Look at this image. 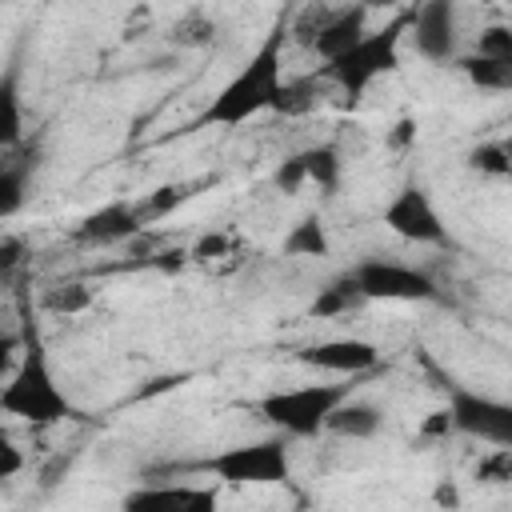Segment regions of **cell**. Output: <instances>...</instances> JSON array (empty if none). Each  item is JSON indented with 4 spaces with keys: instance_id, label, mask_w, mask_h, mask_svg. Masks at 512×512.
Wrapping results in <instances>:
<instances>
[{
    "instance_id": "obj_1",
    "label": "cell",
    "mask_w": 512,
    "mask_h": 512,
    "mask_svg": "<svg viewBox=\"0 0 512 512\" xmlns=\"http://www.w3.org/2000/svg\"><path fill=\"white\" fill-rule=\"evenodd\" d=\"M292 36V24H272V32L256 44V52L232 72L228 84L216 88V96L204 104V112L192 120V128H240L256 112H268L280 104L284 92V44Z\"/></svg>"
},
{
    "instance_id": "obj_2",
    "label": "cell",
    "mask_w": 512,
    "mask_h": 512,
    "mask_svg": "<svg viewBox=\"0 0 512 512\" xmlns=\"http://www.w3.org/2000/svg\"><path fill=\"white\" fill-rule=\"evenodd\" d=\"M0 408L8 416L28 420V424H56V420L72 416L68 396L52 380V368H48L36 324L24 328V360H20V368L8 372V384L0 392Z\"/></svg>"
},
{
    "instance_id": "obj_3",
    "label": "cell",
    "mask_w": 512,
    "mask_h": 512,
    "mask_svg": "<svg viewBox=\"0 0 512 512\" xmlns=\"http://www.w3.org/2000/svg\"><path fill=\"white\" fill-rule=\"evenodd\" d=\"M352 396V384H304V388H276L260 396L252 408L260 420H268L276 432L308 440L328 428V416Z\"/></svg>"
},
{
    "instance_id": "obj_4",
    "label": "cell",
    "mask_w": 512,
    "mask_h": 512,
    "mask_svg": "<svg viewBox=\"0 0 512 512\" xmlns=\"http://www.w3.org/2000/svg\"><path fill=\"white\" fill-rule=\"evenodd\" d=\"M408 20H396L380 32H364V40L356 48H348L344 56H336L332 64H324V76L336 80L348 96H360L376 76H384L388 68H396V48L404 36Z\"/></svg>"
},
{
    "instance_id": "obj_5",
    "label": "cell",
    "mask_w": 512,
    "mask_h": 512,
    "mask_svg": "<svg viewBox=\"0 0 512 512\" xmlns=\"http://www.w3.org/2000/svg\"><path fill=\"white\" fill-rule=\"evenodd\" d=\"M200 472L224 480V484H280L288 480V440H260V444H240L228 452H216L212 460L196 464Z\"/></svg>"
},
{
    "instance_id": "obj_6",
    "label": "cell",
    "mask_w": 512,
    "mask_h": 512,
    "mask_svg": "<svg viewBox=\"0 0 512 512\" xmlns=\"http://www.w3.org/2000/svg\"><path fill=\"white\" fill-rule=\"evenodd\" d=\"M384 224L400 236V240H412V244H444L448 240V228L432 204V196L420 188V184H404L388 208H384Z\"/></svg>"
},
{
    "instance_id": "obj_7",
    "label": "cell",
    "mask_w": 512,
    "mask_h": 512,
    "mask_svg": "<svg viewBox=\"0 0 512 512\" xmlns=\"http://www.w3.org/2000/svg\"><path fill=\"white\" fill-rule=\"evenodd\" d=\"M352 280L364 292V300H432L436 296V284L424 272L396 260H360L352 268Z\"/></svg>"
},
{
    "instance_id": "obj_8",
    "label": "cell",
    "mask_w": 512,
    "mask_h": 512,
    "mask_svg": "<svg viewBox=\"0 0 512 512\" xmlns=\"http://www.w3.org/2000/svg\"><path fill=\"white\" fill-rule=\"evenodd\" d=\"M456 432H468L484 444L496 448H512V404L508 400H492V396H476V392H452L448 400Z\"/></svg>"
},
{
    "instance_id": "obj_9",
    "label": "cell",
    "mask_w": 512,
    "mask_h": 512,
    "mask_svg": "<svg viewBox=\"0 0 512 512\" xmlns=\"http://www.w3.org/2000/svg\"><path fill=\"white\" fill-rule=\"evenodd\" d=\"M296 360L316 372H328V376H360L380 364V352H376V344H368L360 336H332V340L300 348Z\"/></svg>"
},
{
    "instance_id": "obj_10",
    "label": "cell",
    "mask_w": 512,
    "mask_h": 512,
    "mask_svg": "<svg viewBox=\"0 0 512 512\" xmlns=\"http://www.w3.org/2000/svg\"><path fill=\"white\" fill-rule=\"evenodd\" d=\"M408 28H412V44L424 60H432V64L452 60V48H456V8H452V0H424L408 16Z\"/></svg>"
},
{
    "instance_id": "obj_11",
    "label": "cell",
    "mask_w": 512,
    "mask_h": 512,
    "mask_svg": "<svg viewBox=\"0 0 512 512\" xmlns=\"http://www.w3.org/2000/svg\"><path fill=\"white\" fill-rule=\"evenodd\" d=\"M364 16H368V8L364 4H356V8H332V16L316 28V36L308 40L316 52H320V60L324 64H332L336 56H344L348 48H356L360 40H364Z\"/></svg>"
},
{
    "instance_id": "obj_12",
    "label": "cell",
    "mask_w": 512,
    "mask_h": 512,
    "mask_svg": "<svg viewBox=\"0 0 512 512\" xmlns=\"http://www.w3.org/2000/svg\"><path fill=\"white\" fill-rule=\"evenodd\" d=\"M380 424H384V412H380L376 404L348 396V400L328 416V428H324V432L344 436V440H372V436L380 432Z\"/></svg>"
},
{
    "instance_id": "obj_13",
    "label": "cell",
    "mask_w": 512,
    "mask_h": 512,
    "mask_svg": "<svg viewBox=\"0 0 512 512\" xmlns=\"http://www.w3.org/2000/svg\"><path fill=\"white\" fill-rule=\"evenodd\" d=\"M140 224H144V220H140L136 204H108V208H100V212H92V216L84 220L80 236H88V240H124V236H132Z\"/></svg>"
},
{
    "instance_id": "obj_14",
    "label": "cell",
    "mask_w": 512,
    "mask_h": 512,
    "mask_svg": "<svg viewBox=\"0 0 512 512\" xmlns=\"http://www.w3.org/2000/svg\"><path fill=\"white\" fill-rule=\"evenodd\" d=\"M128 508H212L216 492H196V488H144L124 500Z\"/></svg>"
},
{
    "instance_id": "obj_15",
    "label": "cell",
    "mask_w": 512,
    "mask_h": 512,
    "mask_svg": "<svg viewBox=\"0 0 512 512\" xmlns=\"http://www.w3.org/2000/svg\"><path fill=\"white\" fill-rule=\"evenodd\" d=\"M360 304H368V300H364V292L356 288V280H352V272H348L344 280L328 284V288L312 300V316H320V320H340V316L356 312Z\"/></svg>"
},
{
    "instance_id": "obj_16",
    "label": "cell",
    "mask_w": 512,
    "mask_h": 512,
    "mask_svg": "<svg viewBox=\"0 0 512 512\" xmlns=\"http://www.w3.org/2000/svg\"><path fill=\"white\" fill-rule=\"evenodd\" d=\"M284 256H328V236L316 216H304L284 236Z\"/></svg>"
},
{
    "instance_id": "obj_17",
    "label": "cell",
    "mask_w": 512,
    "mask_h": 512,
    "mask_svg": "<svg viewBox=\"0 0 512 512\" xmlns=\"http://www.w3.org/2000/svg\"><path fill=\"white\" fill-rule=\"evenodd\" d=\"M304 168H308V184L332 192L336 180H340V152L332 144H316V148H304Z\"/></svg>"
},
{
    "instance_id": "obj_18",
    "label": "cell",
    "mask_w": 512,
    "mask_h": 512,
    "mask_svg": "<svg viewBox=\"0 0 512 512\" xmlns=\"http://www.w3.org/2000/svg\"><path fill=\"white\" fill-rule=\"evenodd\" d=\"M468 164H472V172H480V176L512 180V156H508V148H504V144H496V140L476 144V148L468 152Z\"/></svg>"
},
{
    "instance_id": "obj_19",
    "label": "cell",
    "mask_w": 512,
    "mask_h": 512,
    "mask_svg": "<svg viewBox=\"0 0 512 512\" xmlns=\"http://www.w3.org/2000/svg\"><path fill=\"white\" fill-rule=\"evenodd\" d=\"M212 40H216V24L204 12H192V16L176 20V28H172V44H180V48H204Z\"/></svg>"
},
{
    "instance_id": "obj_20",
    "label": "cell",
    "mask_w": 512,
    "mask_h": 512,
    "mask_svg": "<svg viewBox=\"0 0 512 512\" xmlns=\"http://www.w3.org/2000/svg\"><path fill=\"white\" fill-rule=\"evenodd\" d=\"M476 56L512 64V24H492V28H484V32L476 36Z\"/></svg>"
},
{
    "instance_id": "obj_21",
    "label": "cell",
    "mask_w": 512,
    "mask_h": 512,
    "mask_svg": "<svg viewBox=\"0 0 512 512\" xmlns=\"http://www.w3.org/2000/svg\"><path fill=\"white\" fill-rule=\"evenodd\" d=\"M88 304H92V292H88L84 284H60V288L48 292V308H52V312H64V316L84 312Z\"/></svg>"
},
{
    "instance_id": "obj_22",
    "label": "cell",
    "mask_w": 512,
    "mask_h": 512,
    "mask_svg": "<svg viewBox=\"0 0 512 512\" xmlns=\"http://www.w3.org/2000/svg\"><path fill=\"white\" fill-rule=\"evenodd\" d=\"M476 476H480V480H488V484L512 480V448H492V452L476 464Z\"/></svg>"
},
{
    "instance_id": "obj_23",
    "label": "cell",
    "mask_w": 512,
    "mask_h": 512,
    "mask_svg": "<svg viewBox=\"0 0 512 512\" xmlns=\"http://www.w3.org/2000/svg\"><path fill=\"white\" fill-rule=\"evenodd\" d=\"M272 184L280 188V192H300L304 184H308V168H304V156L296 152V156H288L276 172H272Z\"/></svg>"
},
{
    "instance_id": "obj_24",
    "label": "cell",
    "mask_w": 512,
    "mask_h": 512,
    "mask_svg": "<svg viewBox=\"0 0 512 512\" xmlns=\"http://www.w3.org/2000/svg\"><path fill=\"white\" fill-rule=\"evenodd\" d=\"M452 428H456L452 408H436V412H428V420L420 424V436H424V440H440V436H448Z\"/></svg>"
},
{
    "instance_id": "obj_25",
    "label": "cell",
    "mask_w": 512,
    "mask_h": 512,
    "mask_svg": "<svg viewBox=\"0 0 512 512\" xmlns=\"http://www.w3.org/2000/svg\"><path fill=\"white\" fill-rule=\"evenodd\" d=\"M232 236L228 232H212V236H204L200 244H196V260H216V256H228L232 252Z\"/></svg>"
},
{
    "instance_id": "obj_26",
    "label": "cell",
    "mask_w": 512,
    "mask_h": 512,
    "mask_svg": "<svg viewBox=\"0 0 512 512\" xmlns=\"http://www.w3.org/2000/svg\"><path fill=\"white\" fill-rule=\"evenodd\" d=\"M16 136H20V108L12 84H4V144H16Z\"/></svg>"
},
{
    "instance_id": "obj_27",
    "label": "cell",
    "mask_w": 512,
    "mask_h": 512,
    "mask_svg": "<svg viewBox=\"0 0 512 512\" xmlns=\"http://www.w3.org/2000/svg\"><path fill=\"white\" fill-rule=\"evenodd\" d=\"M412 140H416V120H408V116H404V120H396V124H392V132L384 136V144H388L392 152H404Z\"/></svg>"
},
{
    "instance_id": "obj_28",
    "label": "cell",
    "mask_w": 512,
    "mask_h": 512,
    "mask_svg": "<svg viewBox=\"0 0 512 512\" xmlns=\"http://www.w3.org/2000/svg\"><path fill=\"white\" fill-rule=\"evenodd\" d=\"M364 8H396V4H404V0H360Z\"/></svg>"
},
{
    "instance_id": "obj_29",
    "label": "cell",
    "mask_w": 512,
    "mask_h": 512,
    "mask_svg": "<svg viewBox=\"0 0 512 512\" xmlns=\"http://www.w3.org/2000/svg\"><path fill=\"white\" fill-rule=\"evenodd\" d=\"M508 4H512V0H508Z\"/></svg>"
}]
</instances>
